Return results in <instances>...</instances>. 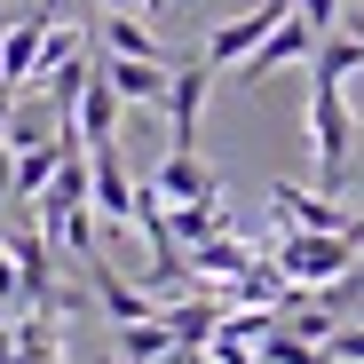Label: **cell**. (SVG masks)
Instances as JSON below:
<instances>
[{
  "instance_id": "1",
  "label": "cell",
  "mask_w": 364,
  "mask_h": 364,
  "mask_svg": "<svg viewBox=\"0 0 364 364\" xmlns=\"http://www.w3.org/2000/svg\"><path fill=\"white\" fill-rule=\"evenodd\" d=\"M356 246H364V222H356V230H285V237H277V262L317 293V285H333V277L356 269Z\"/></svg>"
},
{
  "instance_id": "2",
  "label": "cell",
  "mask_w": 364,
  "mask_h": 364,
  "mask_svg": "<svg viewBox=\"0 0 364 364\" xmlns=\"http://www.w3.org/2000/svg\"><path fill=\"white\" fill-rule=\"evenodd\" d=\"M309 151H317V174H325V191L348 174V151H356V111L341 87H317L309 95Z\"/></svg>"
},
{
  "instance_id": "3",
  "label": "cell",
  "mask_w": 364,
  "mask_h": 364,
  "mask_svg": "<svg viewBox=\"0 0 364 364\" xmlns=\"http://www.w3.org/2000/svg\"><path fill=\"white\" fill-rule=\"evenodd\" d=\"M293 9H301V0H262V9H246V16L214 24V40H206V64H214V72L246 64V55H254V48H262V40H269V32H277V24H285Z\"/></svg>"
},
{
  "instance_id": "4",
  "label": "cell",
  "mask_w": 364,
  "mask_h": 364,
  "mask_svg": "<svg viewBox=\"0 0 364 364\" xmlns=\"http://www.w3.org/2000/svg\"><path fill=\"white\" fill-rule=\"evenodd\" d=\"M309 48H317V24L293 9V16H285V24H277L254 55H246V64H237V80H246V87H262V80H277L285 64H309Z\"/></svg>"
},
{
  "instance_id": "5",
  "label": "cell",
  "mask_w": 364,
  "mask_h": 364,
  "mask_svg": "<svg viewBox=\"0 0 364 364\" xmlns=\"http://www.w3.org/2000/svg\"><path fill=\"white\" fill-rule=\"evenodd\" d=\"M55 9H48V0H40V9H24L16 24H0V80H9V87H24L32 72H40V48H48V24Z\"/></svg>"
},
{
  "instance_id": "6",
  "label": "cell",
  "mask_w": 364,
  "mask_h": 364,
  "mask_svg": "<svg viewBox=\"0 0 364 364\" xmlns=\"http://www.w3.org/2000/svg\"><path fill=\"white\" fill-rule=\"evenodd\" d=\"M269 206H277L293 230H356V222H364V214H348L333 191L317 198V191H301V182H269Z\"/></svg>"
},
{
  "instance_id": "7",
  "label": "cell",
  "mask_w": 364,
  "mask_h": 364,
  "mask_svg": "<svg viewBox=\"0 0 364 364\" xmlns=\"http://www.w3.org/2000/svg\"><path fill=\"white\" fill-rule=\"evenodd\" d=\"M151 191H159L166 206H198V198H222V182H214V166H206L198 151H166V166L151 174Z\"/></svg>"
},
{
  "instance_id": "8",
  "label": "cell",
  "mask_w": 364,
  "mask_h": 364,
  "mask_svg": "<svg viewBox=\"0 0 364 364\" xmlns=\"http://www.w3.org/2000/svg\"><path fill=\"white\" fill-rule=\"evenodd\" d=\"M230 317V293H198V301H166V325H174V356H191V348H214Z\"/></svg>"
},
{
  "instance_id": "9",
  "label": "cell",
  "mask_w": 364,
  "mask_h": 364,
  "mask_svg": "<svg viewBox=\"0 0 364 364\" xmlns=\"http://www.w3.org/2000/svg\"><path fill=\"white\" fill-rule=\"evenodd\" d=\"M222 72L214 64H191V72H174V87H166V119H174V151H198V111H206V87H214Z\"/></svg>"
},
{
  "instance_id": "10",
  "label": "cell",
  "mask_w": 364,
  "mask_h": 364,
  "mask_svg": "<svg viewBox=\"0 0 364 364\" xmlns=\"http://www.w3.org/2000/svg\"><path fill=\"white\" fill-rule=\"evenodd\" d=\"M95 72L127 95V103H166V87H174V72L159 64V55H103Z\"/></svg>"
},
{
  "instance_id": "11",
  "label": "cell",
  "mask_w": 364,
  "mask_h": 364,
  "mask_svg": "<svg viewBox=\"0 0 364 364\" xmlns=\"http://www.w3.org/2000/svg\"><path fill=\"white\" fill-rule=\"evenodd\" d=\"M87 166H95V214L135 222V182H127V166H119V143H87Z\"/></svg>"
},
{
  "instance_id": "12",
  "label": "cell",
  "mask_w": 364,
  "mask_h": 364,
  "mask_svg": "<svg viewBox=\"0 0 364 364\" xmlns=\"http://www.w3.org/2000/svg\"><path fill=\"white\" fill-rule=\"evenodd\" d=\"M119 111H127V95H119V87H111V80L95 72L72 119H80V135H87V143H111V135H119Z\"/></svg>"
},
{
  "instance_id": "13",
  "label": "cell",
  "mask_w": 364,
  "mask_h": 364,
  "mask_svg": "<svg viewBox=\"0 0 364 364\" xmlns=\"http://www.w3.org/2000/svg\"><path fill=\"white\" fill-rule=\"evenodd\" d=\"M356 64H364V32H325V40L309 48V72H317V87H341Z\"/></svg>"
},
{
  "instance_id": "14",
  "label": "cell",
  "mask_w": 364,
  "mask_h": 364,
  "mask_svg": "<svg viewBox=\"0 0 364 364\" xmlns=\"http://www.w3.org/2000/svg\"><path fill=\"white\" fill-rule=\"evenodd\" d=\"M254 364H333V348L309 341V333H293V325H269L254 341Z\"/></svg>"
},
{
  "instance_id": "15",
  "label": "cell",
  "mask_w": 364,
  "mask_h": 364,
  "mask_svg": "<svg viewBox=\"0 0 364 364\" xmlns=\"http://www.w3.org/2000/svg\"><path fill=\"white\" fill-rule=\"evenodd\" d=\"M159 356H174V325H166V309L143 317V325H119V364H159Z\"/></svg>"
},
{
  "instance_id": "16",
  "label": "cell",
  "mask_w": 364,
  "mask_h": 364,
  "mask_svg": "<svg viewBox=\"0 0 364 364\" xmlns=\"http://www.w3.org/2000/svg\"><path fill=\"white\" fill-rule=\"evenodd\" d=\"M246 262H254V246H237L230 230H214V237H198V246H191V269H198V277H222V285L246 269Z\"/></svg>"
},
{
  "instance_id": "17",
  "label": "cell",
  "mask_w": 364,
  "mask_h": 364,
  "mask_svg": "<svg viewBox=\"0 0 364 364\" xmlns=\"http://www.w3.org/2000/svg\"><path fill=\"white\" fill-rule=\"evenodd\" d=\"M103 48H111V55H159V64H166V48L143 32L135 9H103Z\"/></svg>"
},
{
  "instance_id": "18",
  "label": "cell",
  "mask_w": 364,
  "mask_h": 364,
  "mask_svg": "<svg viewBox=\"0 0 364 364\" xmlns=\"http://www.w3.org/2000/svg\"><path fill=\"white\" fill-rule=\"evenodd\" d=\"M333 364H364V325H333Z\"/></svg>"
},
{
  "instance_id": "19",
  "label": "cell",
  "mask_w": 364,
  "mask_h": 364,
  "mask_svg": "<svg viewBox=\"0 0 364 364\" xmlns=\"http://www.w3.org/2000/svg\"><path fill=\"white\" fill-rule=\"evenodd\" d=\"M301 16H309L317 40H325V32H341V0H301Z\"/></svg>"
},
{
  "instance_id": "20",
  "label": "cell",
  "mask_w": 364,
  "mask_h": 364,
  "mask_svg": "<svg viewBox=\"0 0 364 364\" xmlns=\"http://www.w3.org/2000/svg\"><path fill=\"white\" fill-rule=\"evenodd\" d=\"M0 198H16V143H0Z\"/></svg>"
},
{
  "instance_id": "21",
  "label": "cell",
  "mask_w": 364,
  "mask_h": 364,
  "mask_svg": "<svg viewBox=\"0 0 364 364\" xmlns=\"http://www.w3.org/2000/svg\"><path fill=\"white\" fill-rule=\"evenodd\" d=\"M24 356V333H9V325H0V364H16Z\"/></svg>"
},
{
  "instance_id": "22",
  "label": "cell",
  "mask_w": 364,
  "mask_h": 364,
  "mask_svg": "<svg viewBox=\"0 0 364 364\" xmlns=\"http://www.w3.org/2000/svg\"><path fill=\"white\" fill-rule=\"evenodd\" d=\"M9 119H16V87L0 80V135H9Z\"/></svg>"
},
{
  "instance_id": "23",
  "label": "cell",
  "mask_w": 364,
  "mask_h": 364,
  "mask_svg": "<svg viewBox=\"0 0 364 364\" xmlns=\"http://www.w3.org/2000/svg\"><path fill=\"white\" fill-rule=\"evenodd\" d=\"M214 364H254V348H214Z\"/></svg>"
},
{
  "instance_id": "24",
  "label": "cell",
  "mask_w": 364,
  "mask_h": 364,
  "mask_svg": "<svg viewBox=\"0 0 364 364\" xmlns=\"http://www.w3.org/2000/svg\"><path fill=\"white\" fill-rule=\"evenodd\" d=\"M9 309H16V301H9V293H0V325H9Z\"/></svg>"
},
{
  "instance_id": "25",
  "label": "cell",
  "mask_w": 364,
  "mask_h": 364,
  "mask_svg": "<svg viewBox=\"0 0 364 364\" xmlns=\"http://www.w3.org/2000/svg\"><path fill=\"white\" fill-rule=\"evenodd\" d=\"M356 32H364V24H356Z\"/></svg>"
}]
</instances>
